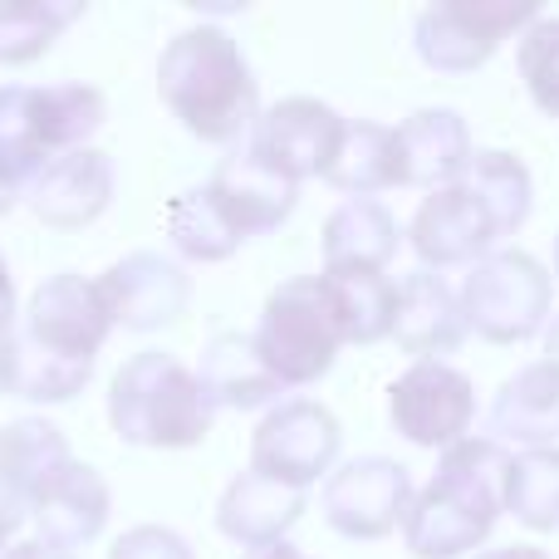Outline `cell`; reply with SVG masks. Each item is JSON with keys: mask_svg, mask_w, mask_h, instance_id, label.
<instances>
[{"mask_svg": "<svg viewBox=\"0 0 559 559\" xmlns=\"http://www.w3.org/2000/svg\"><path fill=\"white\" fill-rule=\"evenodd\" d=\"M491 427L525 452H545L559 442V368L550 358L506 378L491 403Z\"/></svg>", "mask_w": 559, "mask_h": 559, "instance_id": "obj_20", "label": "cell"}, {"mask_svg": "<svg viewBox=\"0 0 559 559\" xmlns=\"http://www.w3.org/2000/svg\"><path fill=\"white\" fill-rule=\"evenodd\" d=\"M407 236H413V251L423 255V265H437V271L486 261L491 241H501V231H496L486 202L466 182L437 187V192L417 206L413 231Z\"/></svg>", "mask_w": 559, "mask_h": 559, "instance_id": "obj_13", "label": "cell"}, {"mask_svg": "<svg viewBox=\"0 0 559 559\" xmlns=\"http://www.w3.org/2000/svg\"><path fill=\"white\" fill-rule=\"evenodd\" d=\"M506 511L531 531H555L559 525V447L525 452L511 462L506 476Z\"/></svg>", "mask_w": 559, "mask_h": 559, "instance_id": "obj_30", "label": "cell"}, {"mask_svg": "<svg viewBox=\"0 0 559 559\" xmlns=\"http://www.w3.org/2000/svg\"><path fill=\"white\" fill-rule=\"evenodd\" d=\"M197 388H202L206 407H231V413H251V407H265L271 397L285 393V383L255 354L251 334H216L202 348Z\"/></svg>", "mask_w": 559, "mask_h": 559, "instance_id": "obj_19", "label": "cell"}, {"mask_svg": "<svg viewBox=\"0 0 559 559\" xmlns=\"http://www.w3.org/2000/svg\"><path fill=\"white\" fill-rule=\"evenodd\" d=\"M10 338H15V280L0 255V344H10Z\"/></svg>", "mask_w": 559, "mask_h": 559, "instance_id": "obj_34", "label": "cell"}, {"mask_svg": "<svg viewBox=\"0 0 559 559\" xmlns=\"http://www.w3.org/2000/svg\"><path fill=\"white\" fill-rule=\"evenodd\" d=\"M108 559H197L187 550V540L177 531H163V525H138V531H128L123 540L114 545V555Z\"/></svg>", "mask_w": 559, "mask_h": 559, "instance_id": "obj_33", "label": "cell"}, {"mask_svg": "<svg viewBox=\"0 0 559 559\" xmlns=\"http://www.w3.org/2000/svg\"><path fill=\"white\" fill-rule=\"evenodd\" d=\"M108 329H114V314L104 305L98 280L64 271L35 289V299L25 309V334L15 338L25 348H39V354L69 358V364H94Z\"/></svg>", "mask_w": 559, "mask_h": 559, "instance_id": "obj_7", "label": "cell"}, {"mask_svg": "<svg viewBox=\"0 0 559 559\" xmlns=\"http://www.w3.org/2000/svg\"><path fill=\"white\" fill-rule=\"evenodd\" d=\"M216 212L226 216V226L236 231V241H251L261 231H275L289 212H295L299 187L289 177H280L275 167H265L261 157L246 147V153H231L206 182Z\"/></svg>", "mask_w": 559, "mask_h": 559, "instance_id": "obj_14", "label": "cell"}, {"mask_svg": "<svg viewBox=\"0 0 559 559\" xmlns=\"http://www.w3.org/2000/svg\"><path fill=\"white\" fill-rule=\"evenodd\" d=\"M525 0H437L417 15V55L437 74H472L501 49L511 29L535 25Z\"/></svg>", "mask_w": 559, "mask_h": 559, "instance_id": "obj_6", "label": "cell"}, {"mask_svg": "<svg viewBox=\"0 0 559 559\" xmlns=\"http://www.w3.org/2000/svg\"><path fill=\"white\" fill-rule=\"evenodd\" d=\"M246 559H305V555H299L295 545L280 540V545H271V550H255V555H246Z\"/></svg>", "mask_w": 559, "mask_h": 559, "instance_id": "obj_38", "label": "cell"}, {"mask_svg": "<svg viewBox=\"0 0 559 559\" xmlns=\"http://www.w3.org/2000/svg\"><path fill=\"white\" fill-rule=\"evenodd\" d=\"M555 285L545 265L525 251H496L472 265L462 289L466 329H476L491 344H521V338L540 334L550 319Z\"/></svg>", "mask_w": 559, "mask_h": 559, "instance_id": "obj_5", "label": "cell"}, {"mask_svg": "<svg viewBox=\"0 0 559 559\" xmlns=\"http://www.w3.org/2000/svg\"><path fill=\"white\" fill-rule=\"evenodd\" d=\"M305 515V491L295 486H280L261 472H241L222 496V511H216V525H222L226 540H236L241 550H271V545L285 540V531Z\"/></svg>", "mask_w": 559, "mask_h": 559, "instance_id": "obj_17", "label": "cell"}, {"mask_svg": "<svg viewBox=\"0 0 559 559\" xmlns=\"http://www.w3.org/2000/svg\"><path fill=\"white\" fill-rule=\"evenodd\" d=\"M515 64H521V79L531 88L535 108L559 118V20L555 15H540L535 25H525Z\"/></svg>", "mask_w": 559, "mask_h": 559, "instance_id": "obj_32", "label": "cell"}, {"mask_svg": "<svg viewBox=\"0 0 559 559\" xmlns=\"http://www.w3.org/2000/svg\"><path fill=\"white\" fill-rule=\"evenodd\" d=\"M55 163L35 114V88L5 84L0 88V216L15 206L20 192L35 187V177Z\"/></svg>", "mask_w": 559, "mask_h": 559, "instance_id": "obj_23", "label": "cell"}, {"mask_svg": "<svg viewBox=\"0 0 559 559\" xmlns=\"http://www.w3.org/2000/svg\"><path fill=\"white\" fill-rule=\"evenodd\" d=\"M393 338L417 364H442V354H456L466 338L462 295L432 271H413L397 285V319Z\"/></svg>", "mask_w": 559, "mask_h": 559, "instance_id": "obj_16", "label": "cell"}, {"mask_svg": "<svg viewBox=\"0 0 559 559\" xmlns=\"http://www.w3.org/2000/svg\"><path fill=\"white\" fill-rule=\"evenodd\" d=\"M157 94L202 143H236L261 118L255 114L261 88H255L251 64H246L241 45L216 25L187 29L163 49Z\"/></svg>", "mask_w": 559, "mask_h": 559, "instance_id": "obj_2", "label": "cell"}, {"mask_svg": "<svg viewBox=\"0 0 559 559\" xmlns=\"http://www.w3.org/2000/svg\"><path fill=\"white\" fill-rule=\"evenodd\" d=\"M114 197V163L98 147H74V153L55 157L29 187V212L55 231H79V226L98 222Z\"/></svg>", "mask_w": 559, "mask_h": 559, "instance_id": "obj_15", "label": "cell"}, {"mask_svg": "<svg viewBox=\"0 0 559 559\" xmlns=\"http://www.w3.org/2000/svg\"><path fill=\"white\" fill-rule=\"evenodd\" d=\"M388 413L393 427L417 447H456L476 417L472 378L452 364H413L388 388Z\"/></svg>", "mask_w": 559, "mask_h": 559, "instance_id": "obj_10", "label": "cell"}, {"mask_svg": "<svg viewBox=\"0 0 559 559\" xmlns=\"http://www.w3.org/2000/svg\"><path fill=\"white\" fill-rule=\"evenodd\" d=\"M69 462H74L69 442L45 417H20V423H10L5 432H0V491L25 515L35 511L39 491H45Z\"/></svg>", "mask_w": 559, "mask_h": 559, "instance_id": "obj_22", "label": "cell"}, {"mask_svg": "<svg viewBox=\"0 0 559 559\" xmlns=\"http://www.w3.org/2000/svg\"><path fill=\"white\" fill-rule=\"evenodd\" d=\"M338 143H344V118H338L334 108L319 104V98H285V104L265 108V114L255 118L251 153L299 187L305 177L329 173Z\"/></svg>", "mask_w": 559, "mask_h": 559, "instance_id": "obj_11", "label": "cell"}, {"mask_svg": "<svg viewBox=\"0 0 559 559\" xmlns=\"http://www.w3.org/2000/svg\"><path fill=\"white\" fill-rule=\"evenodd\" d=\"M108 423L123 442L173 452V447H197L212 432V407L192 368H182L163 348H147L118 368L108 388Z\"/></svg>", "mask_w": 559, "mask_h": 559, "instance_id": "obj_3", "label": "cell"}, {"mask_svg": "<svg viewBox=\"0 0 559 559\" xmlns=\"http://www.w3.org/2000/svg\"><path fill=\"white\" fill-rule=\"evenodd\" d=\"M545 348H550V364L559 368V319L550 324V334H545Z\"/></svg>", "mask_w": 559, "mask_h": 559, "instance_id": "obj_39", "label": "cell"}, {"mask_svg": "<svg viewBox=\"0 0 559 559\" xmlns=\"http://www.w3.org/2000/svg\"><path fill=\"white\" fill-rule=\"evenodd\" d=\"M555 275H559V241H555Z\"/></svg>", "mask_w": 559, "mask_h": 559, "instance_id": "obj_40", "label": "cell"}, {"mask_svg": "<svg viewBox=\"0 0 559 559\" xmlns=\"http://www.w3.org/2000/svg\"><path fill=\"white\" fill-rule=\"evenodd\" d=\"M324 289L344 344H378L393 334L397 285L383 271H324Z\"/></svg>", "mask_w": 559, "mask_h": 559, "instance_id": "obj_26", "label": "cell"}, {"mask_svg": "<svg viewBox=\"0 0 559 559\" xmlns=\"http://www.w3.org/2000/svg\"><path fill=\"white\" fill-rule=\"evenodd\" d=\"M397 255V222L373 197H348L324 226V271H383Z\"/></svg>", "mask_w": 559, "mask_h": 559, "instance_id": "obj_24", "label": "cell"}, {"mask_svg": "<svg viewBox=\"0 0 559 559\" xmlns=\"http://www.w3.org/2000/svg\"><path fill=\"white\" fill-rule=\"evenodd\" d=\"M515 456L491 437H462L442 452L432 486L413 496L403 515V540L417 559H456L491 535L506 511V476Z\"/></svg>", "mask_w": 559, "mask_h": 559, "instance_id": "obj_1", "label": "cell"}, {"mask_svg": "<svg viewBox=\"0 0 559 559\" xmlns=\"http://www.w3.org/2000/svg\"><path fill=\"white\" fill-rule=\"evenodd\" d=\"M39 521V531H45L49 545H88L98 540V531L108 525V486L104 476L94 472V466L84 462H69L64 472L55 476V481L39 491L35 511H29Z\"/></svg>", "mask_w": 559, "mask_h": 559, "instance_id": "obj_21", "label": "cell"}, {"mask_svg": "<svg viewBox=\"0 0 559 559\" xmlns=\"http://www.w3.org/2000/svg\"><path fill=\"white\" fill-rule=\"evenodd\" d=\"M481 559H550V555L535 550V545H501V550H486Z\"/></svg>", "mask_w": 559, "mask_h": 559, "instance_id": "obj_37", "label": "cell"}, {"mask_svg": "<svg viewBox=\"0 0 559 559\" xmlns=\"http://www.w3.org/2000/svg\"><path fill=\"white\" fill-rule=\"evenodd\" d=\"M20 521H25V511H20V506L0 491V559H5V540L20 531Z\"/></svg>", "mask_w": 559, "mask_h": 559, "instance_id": "obj_36", "label": "cell"}, {"mask_svg": "<svg viewBox=\"0 0 559 559\" xmlns=\"http://www.w3.org/2000/svg\"><path fill=\"white\" fill-rule=\"evenodd\" d=\"M98 289H104L114 324L133 329V334L177 324L187 314V299H192V280L182 275V265L157 251H133L118 265H108L98 275Z\"/></svg>", "mask_w": 559, "mask_h": 559, "instance_id": "obj_12", "label": "cell"}, {"mask_svg": "<svg viewBox=\"0 0 559 559\" xmlns=\"http://www.w3.org/2000/svg\"><path fill=\"white\" fill-rule=\"evenodd\" d=\"M5 559H74V550L49 545V540H25V545H15V550H5Z\"/></svg>", "mask_w": 559, "mask_h": 559, "instance_id": "obj_35", "label": "cell"}, {"mask_svg": "<svg viewBox=\"0 0 559 559\" xmlns=\"http://www.w3.org/2000/svg\"><path fill=\"white\" fill-rule=\"evenodd\" d=\"M338 432L334 413L309 397H295V403H280L261 427H255V442H251V472L271 476L280 486H314L319 476L334 466L338 456Z\"/></svg>", "mask_w": 559, "mask_h": 559, "instance_id": "obj_8", "label": "cell"}, {"mask_svg": "<svg viewBox=\"0 0 559 559\" xmlns=\"http://www.w3.org/2000/svg\"><path fill=\"white\" fill-rule=\"evenodd\" d=\"M84 15L79 0H0V64H29Z\"/></svg>", "mask_w": 559, "mask_h": 559, "instance_id": "obj_27", "label": "cell"}, {"mask_svg": "<svg viewBox=\"0 0 559 559\" xmlns=\"http://www.w3.org/2000/svg\"><path fill=\"white\" fill-rule=\"evenodd\" d=\"M167 236H173V246L187 261H226L241 246L236 231L226 226V216L216 212L206 187H192V192H182L167 206Z\"/></svg>", "mask_w": 559, "mask_h": 559, "instance_id": "obj_31", "label": "cell"}, {"mask_svg": "<svg viewBox=\"0 0 559 559\" xmlns=\"http://www.w3.org/2000/svg\"><path fill=\"white\" fill-rule=\"evenodd\" d=\"M251 338H255V354L265 358V368H271L285 388H305V383H314L319 373H329L344 334H338L324 275L285 280V285L265 299L261 329H255Z\"/></svg>", "mask_w": 559, "mask_h": 559, "instance_id": "obj_4", "label": "cell"}, {"mask_svg": "<svg viewBox=\"0 0 559 559\" xmlns=\"http://www.w3.org/2000/svg\"><path fill=\"white\" fill-rule=\"evenodd\" d=\"M35 114H39V133H45L49 153L64 157L104 128L108 104L94 84H55V88H35Z\"/></svg>", "mask_w": 559, "mask_h": 559, "instance_id": "obj_29", "label": "cell"}, {"mask_svg": "<svg viewBox=\"0 0 559 559\" xmlns=\"http://www.w3.org/2000/svg\"><path fill=\"white\" fill-rule=\"evenodd\" d=\"M397 157H403V187H452L472 167V133L452 108H423L397 128Z\"/></svg>", "mask_w": 559, "mask_h": 559, "instance_id": "obj_18", "label": "cell"}, {"mask_svg": "<svg viewBox=\"0 0 559 559\" xmlns=\"http://www.w3.org/2000/svg\"><path fill=\"white\" fill-rule=\"evenodd\" d=\"M462 182L486 202V212H491V222L501 236H515L525 222H531V173H525L521 157L476 153L472 167L462 173Z\"/></svg>", "mask_w": 559, "mask_h": 559, "instance_id": "obj_28", "label": "cell"}, {"mask_svg": "<svg viewBox=\"0 0 559 559\" xmlns=\"http://www.w3.org/2000/svg\"><path fill=\"white\" fill-rule=\"evenodd\" d=\"M324 182H334L348 197H373L388 187H403V157H397V128L383 123H344L334 163Z\"/></svg>", "mask_w": 559, "mask_h": 559, "instance_id": "obj_25", "label": "cell"}, {"mask_svg": "<svg viewBox=\"0 0 559 559\" xmlns=\"http://www.w3.org/2000/svg\"><path fill=\"white\" fill-rule=\"evenodd\" d=\"M413 506V476L388 456H358L338 466L324 486V515L348 540H383Z\"/></svg>", "mask_w": 559, "mask_h": 559, "instance_id": "obj_9", "label": "cell"}]
</instances>
